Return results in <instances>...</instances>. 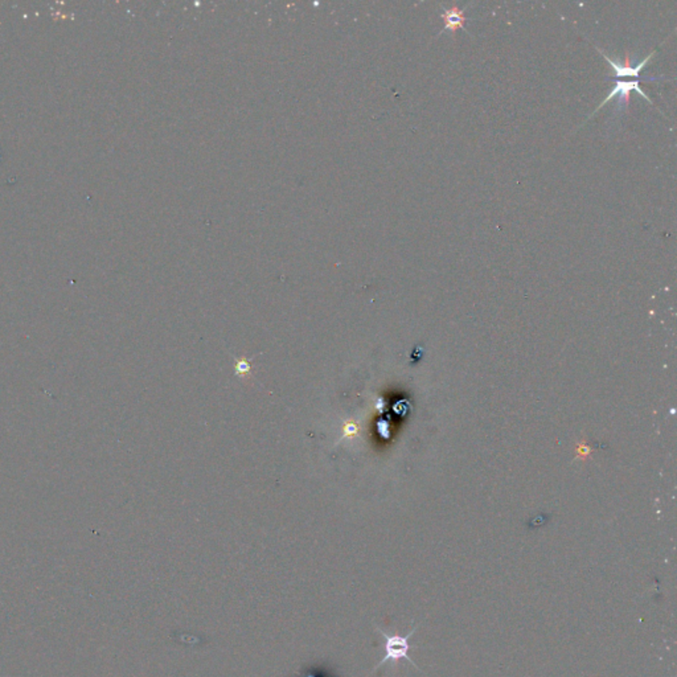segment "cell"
Segmentation results:
<instances>
[{"label":"cell","mask_w":677,"mask_h":677,"mask_svg":"<svg viewBox=\"0 0 677 677\" xmlns=\"http://www.w3.org/2000/svg\"><path fill=\"white\" fill-rule=\"evenodd\" d=\"M419 625H417L415 628L410 630V632L407 635H398V634H388L383 631L380 627H376V630L381 634V637H384V649L385 655L380 663L374 667V671H377L378 668H381V666H384L386 663L392 661V663H397L400 660H407L409 663L413 664V667L419 669L418 666L415 664V660L412 657L409 656V651H410V643L409 640L413 637V635L415 634V631L418 630Z\"/></svg>","instance_id":"1"},{"label":"cell","mask_w":677,"mask_h":677,"mask_svg":"<svg viewBox=\"0 0 677 677\" xmlns=\"http://www.w3.org/2000/svg\"><path fill=\"white\" fill-rule=\"evenodd\" d=\"M637 91V94H639L642 98H644L646 101L651 103V100L648 98L647 94L640 89V82H639V80H634V81H617L615 82V85H614V88L607 94L606 98L601 102V105L596 108V110L593 112V114H591L589 118H591L601 108H603V105H606L607 102L611 101L613 98H618V109H625V108L627 109V106H628V103H630L631 91Z\"/></svg>","instance_id":"2"},{"label":"cell","mask_w":677,"mask_h":677,"mask_svg":"<svg viewBox=\"0 0 677 677\" xmlns=\"http://www.w3.org/2000/svg\"><path fill=\"white\" fill-rule=\"evenodd\" d=\"M596 50H598V48H596ZM598 52H599V53L606 59L607 62L610 64V66H611V69L614 71V76H615V77H637V79L640 76L642 69L647 65L649 60L654 57V54L656 53V51H654L652 53H649L646 59H643V60L640 61L637 65H631L628 53H626V59H625V61L620 62V61L618 60H611L610 57H607L606 54H605V52L601 51V50H598Z\"/></svg>","instance_id":"3"},{"label":"cell","mask_w":677,"mask_h":677,"mask_svg":"<svg viewBox=\"0 0 677 677\" xmlns=\"http://www.w3.org/2000/svg\"><path fill=\"white\" fill-rule=\"evenodd\" d=\"M442 10H444V12H442L441 18L445 21V28L442 30V32H439V35L447 30L453 36H455L456 30H465L467 19H465V11L459 10V7L456 4H453L451 7L442 6Z\"/></svg>","instance_id":"4"},{"label":"cell","mask_w":677,"mask_h":677,"mask_svg":"<svg viewBox=\"0 0 677 677\" xmlns=\"http://www.w3.org/2000/svg\"><path fill=\"white\" fill-rule=\"evenodd\" d=\"M249 369H250V365H249L248 361H238L237 366H236L237 374H245V372H248Z\"/></svg>","instance_id":"5"},{"label":"cell","mask_w":677,"mask_h":677,"mask_svg":"<svg viewBox=\"0 0 677 677\" xmlns=\"http://www.w3.org/2000/svg\"><path fill=\"white\" fill-rule=\"evenodd\" d=\"M345 432H347V433H356V426H348Z\"/></svg>","instance_id":"6"}]
</instances>
